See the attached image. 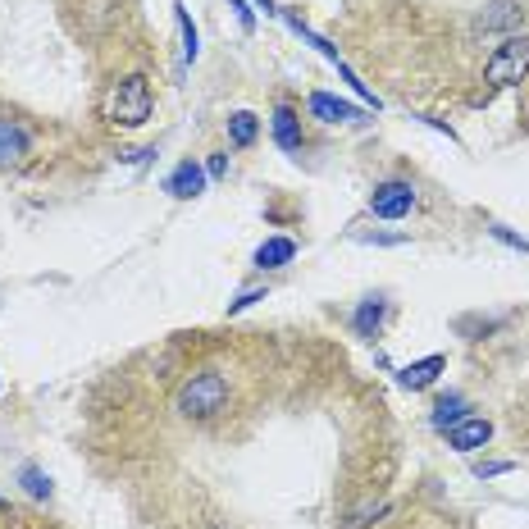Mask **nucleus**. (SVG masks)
Instances as JSON below:
<instances>
[{
	"instance_id": "nucleus-1",
	"label": "nucleus",
	"mask_w": 529,
	"mask_h": 529,
	"mask_svg": "<svg viewBox=\"0 0 529 529\" xmlns=\"http://www.w3.org/2000/svg\"><path fill=\"white\" fill-rule=\"evenodd\" d=\"M529 78V32H511L493 46V55L484 60V101L502 87H516Z\"/></svg>"
},
{
	"instance_id": "nucleus-2",
	"label": "nucleus",
	"mask_w": 529,
	"mask_h": 529,
	"mask_svg": "<svg viewBox=\"0 0 529 529\" xmlns=\"http://www.w3.org/2000/svg\"><path fill=\"white\" fill-rule=\"evenodd\" d=\"M101 115L110 119L115 128H142L151 119V83H146L142 73H128L119 78L101 101Z\"/></svg>"
},
{
	"instance_id": "nucleus-3",
	"label": "nucleus",
	"mask_w": 529,
	"mask_h": 529,
	"mask_svg": "<svg viewBox=\"0 0 529 529\" xmlns=\"http://www.w3.org/2000/svg\"><path fill=\"white\" fill-rule=\"evenodd\" d=\"M224 402H229V379L215 370H197L174 397V406L187 420H210V415L224 411Z\"/></svg>"
},
{
	"instance_id": "nucleus-4",
	"label": "nucleus",
	"mask_w": 529,
	"mask_h": 529,
	"mask_svg": "<svg viewBox=\"0 0 529 529\" xmlns=\"http://www.w3.org/2000/svg\"><path fill=\"white\" fill-rule=\"evenodd\" d=\"M415 206V187L411 183H384V187H374V197H370V210L379 219H406Z\"/></svg>"
},
{
	"instance_id": "nucleus-5",
	"label": "nucleus",
	"mask_w": 529,
	"mask_h": 529,
	"mask_svg": "<svg viewBox=\"0 0 529 529\" xmlns=\"http://www.w3.org/2000/svg\"><path fill=\"white\" fill-rule=\"evenodd\" d=\"M488 438H493V425H488L484 415H466V420H457V425L447 429V447H457V452H475Z\"/></svg>"
},
{
	"instance_id": "nucleus-6",
	"label": "nucleus",
	"mask_w": 529,
	"mask_h": 529,
	"mask_svg": "<svg viewBox=\"0 0 529 529\" xmlns=\"http://www.w3.org/2000/svg\"><path fill=\"white\" fill-rule=\"evenodd\" d=\"M520 19H525V10H520L516 0H498V5H488V10L479 14L475 28L479 32H507L511 37V28H520Z\"/></svg>"
},
{
	"instance_id": "nucleus-7",
	"label": "nucleus",
	"mask_w": 529,
	"mask_h": 529,
	"mask_svg": "<svg viewBox=\"0 0 529 529\" xmlns=\"http://www.w3.org/2000/svg\"><path fill=\"white\" fill-rule=\"evenodd\" d=\"M311 115L324 119V124H352V119H361V110L347 105V101H338V96H329V92H315L311 96Z\"/></svg>"
},
{
	"instance_id": "nucleus-8",
	"label": "nucleus",
	"mask_w": 529,
	"mask_h": 529,
	"mask_svg": "<svg viewBox=\"0 0 529 529\" xmlns=\"http://www.w3.org/2000/svg\"><path fill=\"white\" fill-rule=\"evenodd\" d=\"M447 370V361L443 356H425V361H411V365H402L397 370V379H402V388H429L438 379V374Z\"/></svg>"
},
{
	"instance_id": "nucleus-9",
	"label": "nucleus",
	"mask_w": 529,
	"mask_h": 529,
	"mask_svg": "<svg viewBox=\"0 0 529 529\" xmlns=\"http://www.w3.org/2000/svg\"><path fill=\"white\" fill-rule=\"evenodd\" d=\"M169 192H174V197H201V187H206V169L201 165H192V160H183V165L174 169V174H169Z\"/></svg>"
},
{
	"instance_id": "nucleus-10",
	"label": "nucleus",
	"mask_w": 529,
	"mask_h": 529,
	"mask_svg": "<svg viewBox=\"0 0 529 529\" xmlns=\"http://www.w3.org/2000/svg\"><path fill=\"white\" fill-rule=\"evenodd\" d=\"M274 142L283 146V151H301V119L292 105H279L274 110Z\"/></svg>"
},
{
	"instance_id": "nucleus-11",
	"label": "nucleus",
	"mask_w": 529,
	"mask_h": 529,
	"mask_svg": "<svg viewBox=\"0 0 529 529\" xmlns=\"http://www.w3.org/2000/svg\"><path fill=\"white\" fill-rule=\"evenodd\" d=\"M23 156H28V133L19 124L0 119V165H19Z\"/></svg>"
},
{
	"instance_id": "nucleus-12",
	"label": "nucleus",
	"mask_w": 529,
	"mask_h": 529,
	"mask_svg": "<svg viewBox=\"0 0 529 529\" xmlns=\"http://www.w3.org/2000/svg\"><path fill=\"white\" fill-rule=\"evenodd\" d=\"M292 256H297V247L288 238H270V242H260V251H256V270H279Z\"/></svg>"
},
{
	"instance_id": "nucleus-13",
	"label": "nucleus",
	"mask_w": 529,
	"mask_h": 529,
	"mask_svg": "<svg viewBox=\"0 0 529 529\" xmlns=\"http://www.w3.org/2000/svg\"><path fill=\"white\" fill-rule=\"evenodd\" d=\"M457 420H466V397H457V393H447V397H438V406H434V425L443 429H452Z\"/></svg>"
},
{
	"instance_id": "nucleus-14",
	"label": "nucleus",
	"mask_w": 529,
	"mask_h": 529,
	"mask_svg": "<svg viewBox=\"0 0 529 529\" xmlns=\"http://www.w3.org/2000/svg\"><path fill=\"white\" fill-rule=\"evenodd\" d=\"M379 324H384V301L365 297L361 311H356V333H361V338H374V333H379Z\"/></svg>"
},
{
	"instance_id": "nucleus-15",
	"label": "nucleus",
	"mask_w": 529,
	"mask_h": 529,
	"mask_svg": "<svg viewBox=\"0 0 529 529\" xmlns=\"http://www.w3.org/2000/svg\"><path fill=\"white\" fill-rule=\"evenodd\" d=\"M256 133H260V124H256V115H247V110H238V115L229 119V142L233 146H251Z\"/></svg>"
},
{
	"instance_id": "nucleus-16",
	"label": "nucleus",
	"mask_w": 529,
	"mask_h": 529,
	"mask_svg": "<svg viewBox=\"0 0 529 529\" xmlns=\"http://www.w3.org/2000/svg\"><path fill=\"white\" fill-rule=\"evenodd\" d=\"M19 479H23V488H28L32 498H51V479H46L37 466H23V475H19Z\"/></svg>"
},
{
	"instance_id": "nucleus-17",
	"label": "nucleus",
	"mask_w": 529,
	"mask_h": 529,
	"mask_svg": "<svg viewBox=\"0 0 529 529\" xmlns=\"http://www.w3.org/2000/svg\"><path fill=\"white\" fill-rule=\"evenodd\" d=\"M174 10H178V28H183V60H197V28H192L183 5H174Z\"/></svg>"
},
{
	"instance_id": "nucleus-18",
	"label": "nucleus",
	"mask_w": 529,
	"mask_h": 529,
	"mask_svg": "<svg viewBox=\"0 0 529 529\" xmlns=\"http://www.w3.org/2000/svg\"><path fill=\"white\" fill-rule=\"evenodd\" d=\"M507 470H511V461H479L475 475L479 479H493V475H507Z\"/></svg>"
},
{
	"instance_id": "nucleus-19",
	"label": "nucleus",
	"mask_w": 529,
	"mask_h": 529,
	"mask_svg": "<svg viewBox=\"0 0 529 529\" xmlns=\"http://www.w3.org/2000/svg\"><path fill=\"white\" fill-rule=\"evenodd\" d=\"M251 301H265V292H260V288H256V292H242L238 301H229V311H233V315H238V311H247Z\"/></svg>"
},
{
	"instance_id": "nucleus-20",
	"label": "nucleus",
	"mask_w": 529,
	"mask_h": 529,
	"mask_svg": "<svg viewBox=\"0 0 529 529\" xmlns=\"http://www.w3.org/2000/svg\"><path fill=\"white\" fill-rule=\"evenodd\" d=\"M206 174H210V178H224V174H229V156H210Z\"/></svg>"
},
{
	"instance_id": "nucleus-21",
	"label": "nucleus",
	"mask_w": 529,
	"mask_h": 529,
	"mask_svg": "<svg viewBox=\"0 0 529 529\" xmlns=\"http://www.w3.org/2000/svg\"><path fill=\"white\" fill-rule=\"evenodd\" d=\"M229 5H233V10H238V19H242V28H247V32H251V10H247V5H242V0H229Z\"/></svg>"
}]
</instances>
